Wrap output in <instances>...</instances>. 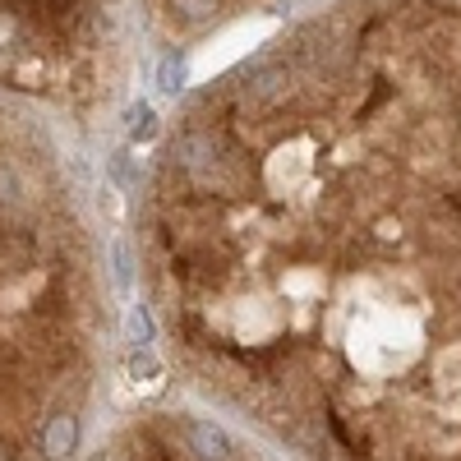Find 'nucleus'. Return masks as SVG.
<instances>
[{
  "instance_id": "f257e3e1",
  "label": "nucleus",
  "mask_w": 461,
  "mask_h": 461,
  "mask_svg": "<svg viewBox=\"0 0 461 461\" xmlns=\"http://www.w3.org/2000/svg\"><path fill=\"white\" fill-rule=\"evenodd\" d=\"M106 0H0V84L51 102H97Z\"/></svg>"
},
{
  "instance_id": "f03ea898",
  "label": "nucleus",
  "mask_w": 461,
  "mask_h": 461,
  "mask_svg": "<svg viewBox=\"0 0 461 461\" xmlns=\"http://www.w3.org/2000/svg\"><path fill=\"white\" fill-rule=\"evenodd\" d=\"M180 438H185V452L199 456V461H230V438H226L221 425H212V420H185Z\"/></svg>"
}]
</instances>
